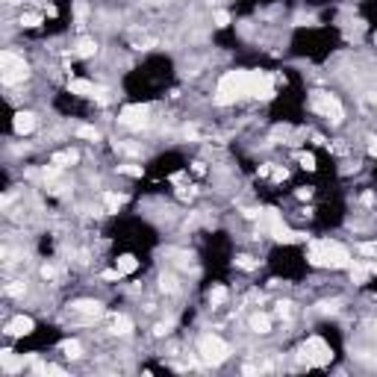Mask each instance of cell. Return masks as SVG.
<instances>
[{
  "label": "cell",
  "mask_w": 377,
  "mask_h": 377,
  "mask_svg": "<svg viewBox=\"0 0 377 377\" xmlns=\"http://www.w3.org/2000/svg\"><path fill=\"white\" fill-rule=\"evenodd\" d=\"M310 110L333 127H339L345 121V107L339 103V98L330 95V92H312L310 95Z\"/></svg>",
  "instance_id": "cell-1"
},
{
  "label": "cell",
  "mask_w": 377,
  "mask_h": 377,
  "mask_svg": "<svg viewBox=\"0 0 377 377\" xmlns=\"http://www.w3.org/2000/svg\"><path fill=\"white\" fill-rule=\"evenodd\" d=\"M230 345L224 342L218 333H204L198 339V357L204 359L206 366H221V363H227L230 359Z\"/></svg>",
  "instance_id": "cell-2"
},
{
  "label": "cell",
  "mask_w": 377,
  "mask_h": 377,
  "mask_svg": "<svg viewBox=\"0 0 377 377\" xmlns=\"http://www.w3.org/2000/svg\"><path fill=\"white\" fill-rule=\"evenodd\" d=\"M118 124L127 127V130H142V127H150L154 118H150V107L145 103H133V107H124L118 112Z\"/></svg>",
  "instance_id": "cell-3"
},
{
  "label": "cell",
  "mask_w": 377,
  "mask_h": 377,
  "mask_svg": "<svg viewBox=\"0 0 377 377\" xmlns=\"http://www.w3.org/2000/svg\"><path fill=\"white\" fill-rule=\"evenodd\" d=\"M4 333L9 339H27V336H33L36 333V319H33V315H24V312H15L12 319L4 324Z\"/></svg>",
  "instance_id": "cell-4"
},
{
  "label": "cell",
  "mask_w": 377,
  "mask_h": 377,
  "mask_svg": "<svg viewBox=\"0 0 377 377\" xmlns=\"http://www.w3.org/2000/svg\"><path fill=\"white\" fill-rule=\"evenodd\" d=\"M39 127V118H36V112H29V110H15V115H12V130L18 133V135H29Z\"/></svg>",
  "instance_id": "cell-5"
},
{
  "label": "cell",
  "mask_w": 377,
  "mask_h": 377,
  "mask_svg": "<svg viewBox=\"0 0 377 377\" xmlns=\"http://www.w3.org/2000/svg\"><path fill=\"white\" fill-rule=\"evenodd\" d=\"M248 327H251V333H256V336H268L271 330H275V315L271 312H251L248 315Z\"/></svg>",
  "instance_id": "cell-6"
},
{
  "label": "cell",
  "mask_w": 377,
  "mask_h": 377,
  "mask_svg": "<svg viewBox=\"0 0 377 377\" xmlns=\"http://www.w3.org/2000/svg\"><path fill=\"white\" fill-rule=\"evenodd\" d=\"M295 162L300 171H319V159H315V150H307V147H298L295 150Z\"/></svg>",
  "instance_id": "cell-7"
},
{
  "label": "cell",
  "mask_w": 377,
  "mask_h": 377,
  "mask_svg": "<svg viewBox=\"0 0 377 377\" xmlns=\"http://www.w3.org/2000/svg\"><path fill=\"white\" fill-rule=\"evenodd\" d=\"M115 268L121 271L124 277H130V275H135V271L142 268V263H139V256H133V253H118L115 256Z\"/></svg>",
  "instance_id": "cell-8"
},
{
  "label": "cell",
  "mask_w": 377,
  "mask_h": 377,
  "mask_svg": "<svg viewBox=\"0 0 377 377\" xmlns=\"http://www.w3.org/2000/svg\"><path fill=\"white\" fill-rule=\"evenodd\" d=\"M233 268H239V271H256V268H260V260H256L253 253H236L233 256Z\"/></svg>",
  "instance_id": "cell-9"
},
{
  "label": "cell",
  "mask_w": 377,
  "mask_h": 377,
  "mask_svg": "<svg viewBox=\"0 0 377 377\" xmlns=\"http://www.w3.org/2000/svg\"><path fill=\"white\" fill-rule=\"evenodd\" d=\"M62 357H65V359H83V342H80V339L62 342Z\"/></svg>",
  "instance_id": "cell-10"
},
{
  "label": "cell",
  "mask_w": 377,
  "mask_h": 377,
  "mask_svg": "<svg viewBox=\"0 0 377 377\" xmlns=\"http://www.w3.org/2000/svg\"><path fill=\"white\" fill-rule=\"evenodd\" d=\"M366 150H369V157H371V159H377V135H369Z\"/></svg>",
  "instance_id": "cell-11"
}]
</instances>
